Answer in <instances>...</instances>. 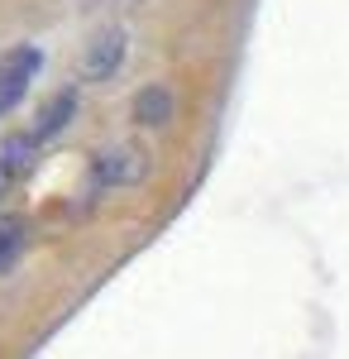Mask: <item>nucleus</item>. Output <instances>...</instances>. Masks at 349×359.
I'll return each mask as SVG.
<instances>
[{
  "instance_id": "1",
  "label": "nucleus",
  "mask_w": 349,
  "mask_h": 359,
  "mask_svg": "<svg viewBox=\"0 0 349 359\" xmlns=\"http://www.w3.org/2000/svg\"><path fill=\"white\" fill-rule=\"evenodd\" d=\"M43 67V48L39 43H15L0 53V115H10L29 96V86Z\"/></svg>"
},
{
  "instance_id": "2",
  "label": "nucleus",
  "mask_w": 349,
  "mask_h": 359,
  "mask_svg": "<svg viewBox=\"0 0 349 359\" xmlns=\"http://www.w3.org/2000/svg\"><path fill=\"white\" fill-rule=\"evenodd\" d=\"M149 172V154L135 149V144H110V149H96L91 158V182L96 187H135Z\"/></svg>"
},
{
  "instance_id": "3",
  "label": "nucleus",
  "mask_w": 349,
  "mask_h": 359,
  "mask_svg": "<svg viewBox=\"0 0 349 359\" xmlns=\"http://www.w3.org/2000/svg\"><path fill=\"white\" fill-rule=\"evenodd\" d=\"M125 53H130V34L120 25L101 29V34L86 43V53H81V77H86V82H110V77L120 72Z\"/></svg>"
},
{
  "instance_id": "4",
  "label": "nucleus",
  "mask_w": 349,
  "mask_h": 359,
  "mask_svg": "<svg viewBox=\"0 0 349 359\" xmlns=\"http://www.w3.org/2000/svg\"><path fill=\"white\" fill-rule=\"evenodd\" d=\"M34 163H39V139L29 135V130L25 135H5L0 139V192L15 187L20 177H29Z\"/></svg>"
},
{
  "instance_id": "5",
  "label": "nucleus",
  "mask_w": 349,
  "mask_h": 359,
  "mask_svg": "<svg viewBox=\"0 0 349 359\" xmlns=\"http://www.w3.org/2000/svg\"><path fill=\"white\" fill-rule=\"evenodd\" d=\"M77 86H62V91H53L43 106H39V115H34V130L29 135L39 139V144H48V139H57L67 125H72V115H77Z\"/></svg>"
},
{
  "instance_id": "6",
  "label": "nucleus",
  "mask_w": 349,
  "mask_h": 359,
  "mask_svg": "<svg viewBox=\"0 0 349 359\" xmlns=\"http://www.w3.org/2000/svg\"><path fill=\"white\" fill-rule=\"evenodd\" d=\"M135 120L139 125H167L172 120V111H177V96H172V86L167 82H149L135 91Z\"/></svg>"
}]
</instances>
